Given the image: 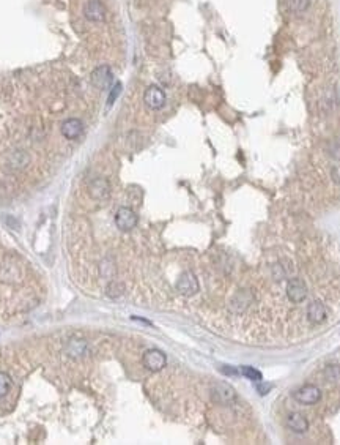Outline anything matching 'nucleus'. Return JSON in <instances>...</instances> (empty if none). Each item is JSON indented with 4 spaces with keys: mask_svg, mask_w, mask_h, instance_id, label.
<instances>
[{
    "mask_svg": "<svg viewBox=\"0 0 340 445\" xmlns=\"http://www.w3.org/2000/svg\"><path fill=\"white\" fill-rule=\"evenodd\" d=\"M142 363H143V366H145L147 370L156 373V371H161L164 368L165 363H167V359H165V354L162 350L148 349L142 357Z\"/></svg>",
    "mask_w": 340,
    "mask_h": 445,
    "instance_id": "obj_1",
    "label": "nucleus"
},
{
    "mask_svg": "<svg viewBox=\"0 0 340 445\" xmlns=\"http://www.w3.org/2000/svg\"><path fill=\"white\" fill-rule=\"evenodd\" d=\"M293 398L299 403V404H315L320 401L321 398V390L317 387V385H312V384H307L304 387L298 388L295 393H293Z\"/></svg>",
    "mask_w": 340,
    "mask_h": 445,
    "instance_id": "obj_2",
    "label": "nucleus"
},
{
    "mask_svg": "<svg viewBox=\"0 0 340 445\" xmlns=\"http://www.w3.org/2000/svg\"><path fill=\"white\" fill-rule=\"evenodd\" d=\"M143 101H145L147 108H150L151 111H158V109L164 108V104H165L164 90L158 85H150L145 90V94H143Z\"/></svg>",
    "mask_w": 340,
    "mask_h": 445,
    "instance_id": "obj_3",
    "label": "nucleus"
},
{
    "mask_svg": "<svg viewBox=\"0 0 340 445\" xmlns=\"http://www.w3.org/2000/svg\"><path fill=\"white\" fill-rule=\"evenodd\" d=\"M91 82H93V85L98 87L99 90L110 88L112 82H114V73H112L110 67H107V65H101V67L93 70V73H91Z\"/></svg>",
    "mask_w": 340,
    "mask_h": 445,
    "instance_id": "obj_4",
    "label": "nucleus"
},
{
    "mask_svg": "<svg viewBox=\"0 0 340 445\" xmlns=\"http://www.w3.org/2000/svg\"><path fill=\"white\" fill-rule=\"evenodd\" d=\"M115 225L120 231H131L134 229L137 225V215L133 208L129 207H122L119 208V212L115 213Z\"/></svg>",
    "mask_w": 340,
    "mask_h": 445,
    "instance_id": "obj_5",
    "label": "nucleus"
},
{
    "mask_svg": "<svg viewBox=\"0 0 340 445\" xmlns=\"http://www.w3.org/2000/svg\"><path fill=\"white\" fill-rule=\"evenodd\" d=\"M60 133L65 139L74 141L84 133V122L81 119H76V117L67 119L60 125Z\"/></svg>",
    "mask_w": 340,
    "mask_h": 445,
    "instance_id": "obj_6",
    "label": "nucleus"
},
{
    "mask_svg": "<svg viewBox=\"0 0 340 445\" xmlns=\"http://www.w3.org/2000/svg\"><path fill=\"white\" fill-rule=\"evenodd\" d=\"M177 289L180 294L186 295V297L194 295L199 291V281H197V278H195V275L192 272L183 273L177 281Z\"/></svg>",
    "mask_w": 340,
    "mask_h": 445,
    "instance_id": "obj_7",
    "label": "nucleus"
},
{
    "mask_svg": "<svg viewBox=\"0 0 340 445\" xmlns=\"http://www.w3.org/2000/svg\"><path fill=\"white\" fill-rule=\"evenodd\" d=\"M88 194L95 201H106L110 194V185L106 179H95L88 185Z\"/></svg>",
    "mask_w": 340,
    "mask_h": 445,
    "instance_id": "obj_8",
    "label": "nucleus"
},
{
    "mask_svg": "<svg viewBox=\"0 0 340 445\" xmlns=\"http://www.w3.org/2000/svg\"><path fill=\"white\" fill-rule=\"evenodd\" d=\"M287 295L292 300V303H303L307 297V287L303 280L293 278L287 286Z\"/></svg>",
    "mask_w": 340,
    "mask_h": 445,
    "instance_id": "obj_9",
    "label": "nucleus"
},
{
    "mask_svg": "<svg viewBox=\"0 0 340 445\" xmlns=\"http://www.w3.org/2000/svg\"><path fill=\"white\" fill-rule=\"evenodd\" d=\"M306 316L312 324H323L328 319V308L324 306V303L318 302V300H313L306 308Z\"/></svg>",
    "mask_w": 340,
    "mask_h": 445,
    "instance_id": "obj_10",
    "label": "nucleus"
},
{
    "mask_svg": "<svg viewBox=\"0 0 340 445\" xmlns=\"http://www.w3.org/2000/svg\"><path fill=\"white\" fill-rule=\"evenodd\" d=\"M84 15L91 22H102L106 19V7L101 0H88L84 8Z\"/></svg>",
    "mask_w": 340,
    "mask_h": 445,
    "instance_id": "obj_11",
    "label": "nucleus"
},
{
    "mask_svg": "<svg viewBox=\"0 0 340 445\" xmlns=\"http://www.w3.org/2000/svg\"><path fill=\"white\" fill-rule=\"evenodd\" d=\"M287 423H289V428L293 431V433H298V434H303L309 429L307 418L303 414H299V412L290 414L289 418H287Z\"/></svg>",
    "mask_w": 340,
    "mask_h": 445,
    "instance_id": "obj_12",
    "label": "nucleus"
},
{
    "mask_svg": "<svg viewBox=\"0 0 340 445\" xmlns=\"http://www.w3.org/2000/svg\"><path fill=\"white\" fill-rule=\"evenodd\" d=\"M213 399L217 401V403H230L235 399V391L230 385L224 384V382H219L214 385L213 388Z\"/></svg>",
    "mask_w": 340,
    "mask_h": 445,
    "instance_id": "obj_13",
    "label": "nucleus"
},
{
    "mask_svg": "<svg viewBox=\"0 0 340 445\" xmlns=\"http://www.w3.org/2000/svg\"><path fill=\"white\" fill-rule=\"evenodd\" d=\"M85 349H87V344L84 341H81V339H73L68 344V354L77 357V355L85 354Z\"/></svg>",
    "mask_w": 340,
    "mask_h": 445,
    "instance_id": "obj_14",
    "label": "nucleus"
},
{
    "mask_svg": "<svg viewBox=\"0 0 340 445\" xmlns=\"http://www.w3.org/2000/svg\"><path fill=\"white\" fill-rule=\"evenodd\" d=\"M324 377L329 382H340V365H329L324 370Z\"/></svg>",
    "mask_w": 340,
    "mask_h": 445,
    "instance_id": "obj_15",
    "label": "nucleus"
},
{
    "mask_svg": "<svg viewBox=\"0 0 340 445\" xmlns=\"http://www.w3.org/2000/svg\"><path fill=\"white\" fill-rule=\"evenodd\" d=\"M310 5V0H289V8L292 13H304Z\"/></svg>",
    "mask_w": 340,
    "mask_h": 445,
    "instance_id": "obj_16",
    "label": "nucleus"
},
{
    "mask_svg": "<svg viewBox=\"0 0 340 445\" xmlns=\"http://www.w3.org/2000/svg\"><path fill=\"white\" fill-rule=\"evenodd\" d=\"M11 388V379L7 373L0 371V398H4Z\"/></svg>",
    "mask_w": 340,
    "mask_h": 445,
    "instance_id": "obj_17",
    "label": "nucleus"
},
{
    "mask_svg": "<svg viewBox=\"0 0 340 445\" xmlns=\"http://www.w3.org/2000/svg\"><path fill=\"white\" fill-rule=\"evenodd\" d=\"M241 373H243L247 379H251V381H255V382H260L261 379H263L261 373L257 371L255 368H252V366H243V368H241Z\"/></svg>",
    "mask_w": 340,
    "mask_h": 445,
    "instance_id": "obj_18",
    "label": "nucleus"
},
{
    "mask_svg": "<svg viewBox=\"0 0 340 445\" xmlns=\"http://www.w3.org/2000/svg\"><path fill=\"white\" fill-rule=\"evenodd\" d=\"M328 153L334 160L340 161V139H332L328 146Z\"/></svg>",
    "mask_w": 340,
    "mask_h": 445,
    "instance_id": "obj_19",
    "label": "nucleus"
},
{
    "mask_svg": "<svg viewBox=\"0 0 340 445\" xmlns=\"http://www.w3.org/2000/svg\"><path fill=\"white\" fill-rule=\"evenodd\" d=\"M122 294H123V284H120V283H110L107 286V295L109 297L117 298V297H120Z\"/></svg>",
    "mask_w": 340,
    "mask_h": 445,
    "instance_id": "obj_20",
    "label": "nucleus"
},
{
    "mask_svg": "<svg viewBox=\"0 0 340 445\" xmlns=\"http://www.w3.org/2000/svg\"><path fill=\"white\" fill-rule=\"evenodd\" d=\"M120 92H122V84L120 82H117L115 85L110 87V94H109V98H107V106H112V104L115 103V100L119 98Z\"/></svg>",
    "mask_w": 340,
    "mask_h": 445,
    "instance_id": "obj_21",
    "label": "nucleus"
},
{
    "mask_svg": "<svg viewBox=\"0 0 340 445\" xmlns=\"http://www.w3.org/2000/svg\"><path fill=\"white\" fill-rule=\"evenodd\" d=\"M331 177H332V182L335 183V185L340 187V166H332Z\"/></svg>",
    "mask_w": 340,
    "mask_h": 445,
    "instance_id": "obj_22",
    "label": "nucleus"
}]
</instances>
